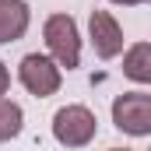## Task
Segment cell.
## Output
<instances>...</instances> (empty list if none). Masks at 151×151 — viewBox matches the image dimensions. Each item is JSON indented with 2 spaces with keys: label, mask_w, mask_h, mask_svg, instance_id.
I'll return each instance as SVG.
<instances>
[{
  "label": "cell",
  "mask_w": 151,
  "mask_h": 151,
  "mask_svg": "<svg viewBox=\"0 0 151 151\" xmlns=\"http://www.w3.org/2000/svg\"><path fill=\"white\" fill-rule=\"evenodd\" d=\"M42 35H46L49 56H53L60 67L74 70L77 63H81V35H77V21L70 14H53V18H46Z\"/></svg>",
  "instance_id": "1"
},
{
  "label": "cell",
  "mask_w": 151,
  "mask_h": 151,
  "mask_svg": "<svg viewBox=\"0 0 151 151\" xmlns=\"http://www.w3.org/2000/svg\"><path fill=\"white\" fill-rule=\"evenodd\" d=\"M18 81L25 84L28 95L49 99V95H56L60 84H63V67H60L53 56H46V53H28V56H21V63H18Z\"/></svg>",
  "instance_id": "2"
},
{
  "label": "cell",
  "mask_w": 151,
  "mask_h": 151,
  "mask_svg": "<svg viewBox=\"0 0 151 151\" xmlns=\"http://www.w3.org/2000/svg\"><path fill=\"white\" fill-rule=\"evenodd\" d=\"M99 130V119L88 106H63L53 116V137L67 148H84Z\"/></svg>",
  "instance_id": "3"
},
{
  "label": "cell",
  "mask_w": 151,
  "mask_h": 151,
  "mask_svg": "<svg viewBox=\"0 0 151 151\" xmlns=\"http://www.w3.org/2000/svg\"><path fill=\"white\" fill-rule=\"evenodd\" d=\"M113 123H116V130H123V134H130V137H148L151 134V95L148 91L116 95Z\"/></svg>",
  "instance_id": "4"
},
{
  "label": "cell",
  "mask_w": 151,
  "mask_h": 151,
  "mask_svg": "<svg viewBox=\"0 0 151 151\" xmlns=\"http://www.w3.org/2000/svg\"><path fill=\"white\" fill-rule=\"evenodd\" d=\"M88 32H91V49L99 60H113L123 53V28L109 11H91Z\"/></svg>",
  "instance_id": "5"
},
{
  "label": "cell",
  "mask_w": 151,
  "mask_h": 151,
  "mask_svg": "<svg viewBox=\"0 0 151 151\" xmlns=\"http://www.w3.org/2000/svg\"><path fill=\"white\" fill-rule=\"evenodd\" d=\"M32 11L25 0H0V42H18L28 32Z\"/></svg>",
  "instance_id": "6"
},
{
  "label": "cell",
  "mask_w": 151,
  "mask_h": 151,
  "mask_svg": "<svg viewBox=\"0 0 151 151\" xmlns=\"http://www.w3.org/2000/svg\"><path fill=\"white\" fill-rule=\"evenodd\" d=\"M123 74L137 84L151 81V42H134L123 56Z\"/></svg>",
  "instance_id": "7"
},
{
  "label": "cell",
  "mask_w": 151,
  "mask_h": 151,
  "mask_svg": "<svg viewBox=\"0 0 151 151\" xmlns=\"http://www.w3.org/2000/svg\"><path fill=\"white\" fill-rule=\"evenodd\" d=\"M21 123H25L21 106L0 95V141H14V137L21 134Z\"/></svg>",
  "instance_id": "8"
},
{
  "label": "cell",
  "mask_w": 151,
  "mask_h": 151,
  "mask_svg": "<svg viewBox=\"0 0 151 151\" xmlns=\"http://www.w3.org/2000/svg\"><path fill=\"white\" fill-rule=\"evenodd\" d=\"M7 88H11V74H7V67L0 63V95H7Z\"/></svg>",
  "instance_id": "9"
},
{
  "label": "cell",
  "mask_w": 151,
  "mask_h": 151,
  "mask_svg": "<svg viewBox=\"0 0 151 151\" xmlns=\"http://www.w3.org/2000/svg\"><path fill=\"white\" fill-rule=\"evenodd\" d=\"M113 4H123V7H137V4H144V0H113Z\"/></svg>",
  "instance_id": "10"
}]
</instances>
